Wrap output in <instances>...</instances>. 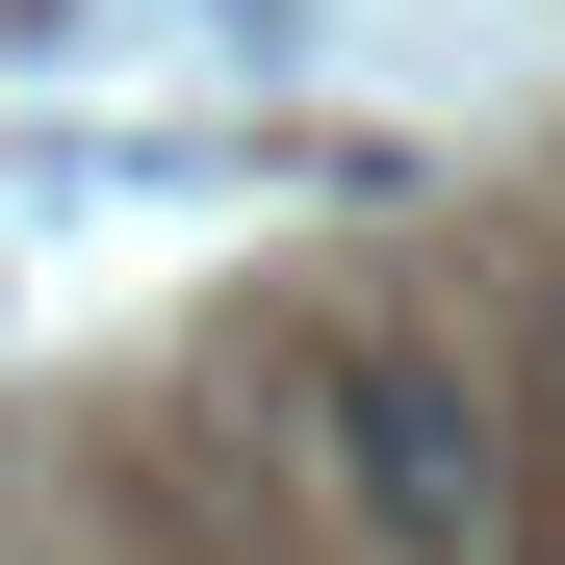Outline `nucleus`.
Returning a JSON list of instances; mask_svg holds the SVG:
<instances>
[{"label":"nucleus","mask_w":565,"mask_h":565,"mask_svg":"<svg viewBox=\"0 0 565 565\" xmlns=\"http://www.w3.org/2000/svg\"><path fill=\"white\" fill-rule=\"evenodd\" d=\"M309 489L360 514V565H514V386L437 334H360L309 386Z\"/></svg>","instance_id":"nucleus-1"},{"label":"nucleus","mask_w":565,"mask_h":565,"mask_svg":"<svg viewBox=\"0 0 565 565\" xmlns=\"http://www.w3.org/2000/svg\"><path fill=\"white\" fill-rule=\"evenodd\" d=\"M540 437H565V309H540Z\"/></svg>","instance_id":"nucleus-2"}]
</instances>
